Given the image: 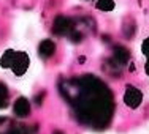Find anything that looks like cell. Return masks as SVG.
<instances>
[{"label":"cell","instance_id":"cell-4","mask_svg":"<svg viewBox=\"0 0 149 134\" xmlns=\"http://www.w3.org/2000/svg\"><path fill=\"white\" fill-rule=\"evenodd\" d=\"M141 54H143L144 60L149 58V36H148V38H144L143 43H141Z\"/></svg>","mask_w":149,"mask_h":134},{"label":"cell","instance_id":"cell-5","mask_svg":"<svg viewBox=\"0 0 149 134\" xmlns=\"http://www.w3.org/2000/svg\"><path fill=\"white\" fill-rule=\"evenodd\" d=\"M144 73H146L148 79H149V58L144 60Z\"/></svg>","mask_w":149,"mask_h":134},{"label":"cell","instance_id":"cell-2","mask_svg":"<svg viewBox=\"0 0 149 134\" xmlns=\"http://www.w3.org/2000/svg\"><path fill=\"white\" fill-rule=\"evenodd\" d=\"M124 104L132 111H136L141 104H143V91L135 85H127L124 90V96H122Z\"/></svg>","mask_w":149,"mask_h":134},{"label":"cell","instance_id":"cell-3","mask_svg":"<svg viewBox=\"0 0 149 134\" xmlns=\"http://www.w3.org/2000/svg\"><path fill=\"white\" fill-rule=\"evenodd\" d=\"M95 2V6L102 11H111L114 8V2L113 0H94Z\"/></svg>","mask_w":149,"mask_h":134},{"label":"cell","instance_id":"cell-1","mask_svg":"<svg viewBox=\"0 0 149 134\" xmlns=\"http://www.w3.org/2000/svg\"><path fill=\"white\" fill-rule=\"evenodd\" d=\"M40 73L41 62L33 47L15 43L0 49V77L13 87L30 89Z\"/></svg>","mask_w":149,"mask_h":134}]
</instances>
